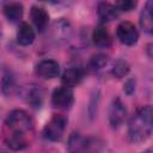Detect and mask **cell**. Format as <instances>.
Returning a JSON list of instances; mask_svg holds the SVG:
<instances>
[{
  "label": "cell",
  "instance_id": "1",
  "mask_svg": "<svg viewBox=\"0 0 153 153\" xmlns=\"http://www.w3.org/2000/svg\"><path fill=\"white\" fill-rule=\"evenodd\" d=\"M33 129L31 117L23 110H13L5 122V141L12 149H22L27 146V136Z\"/></svg>",
  "mask_w": 153,
  "mask_h": 153
},
{
  "label": "cell",
  "instance_id": "2",
  "mask_svg": "<svg viewBox=\"0 0 153 153\" xmlns=\"http://www.w3.org/2000/svg\"><path fill=\"white\" fill-rule=\"evenodd\" d=\"M153 110L151 105L140 108L129 120L128 136L133 142L145 141L152 133Z\"/></svg>",
  "mask_w": 153,
  "mask_h": 153
},
{
  "label": "cell",
  "instance_id": "3",
  "mask_svg": "<svg viewBox=\"0 0 153 153\" xmlns=\"http://www.w3.org/2000/svg\"><path fill=\"white\" fill-rule=\"evenodd\" d=\"M67 147L69 153H97L99 142L96 139L86 137L78 133H74L69 136Z\"/></svg>",
  "mask_w": 153,
  "mask_h": 153
},
{
  "label": "cell",
  "instance_id": "4",
  "mask_svg": "<svg viewBox=\"0 0 153 153\" xmlns=\"http://www.w3.org/2000/svg\"><path fill=\"white\" fill-rule=\"evenodd\" d=\"M67 127V118L63 115H54L44 127L43 134L50 141H59L62 139Z\"/></svg>",
  "mask_w": 153,
  "mask_h": 153
},
{
  "label": "cell",
  "instance_id": "5",
  "mask_svg": "<svg viewBox=\"0 0 153 153\" xmlns=\"http://www.w3.org/2000/svg\"><path fill=\"white\" fill-rule=\"evenodd\" d=\"M74 97H73V91L72 88L67 86H61L57 87L51 96V103L55 108L57 109H67L73 104Z\"/></svg>",
  "mask_w": 153,
  "mask_h": 153
},
{
  "label": "cell",
  "instance_id": "6",
  "mask_svg": "<svg viewBox=\"0 0 153 153\" xmlns=\"http://www.w3.org/2000/svg\"><path fill=\"white\" fill-rule=\"evenodd\" d=\"M117 37L118 39L127 45H133L137 42L139 32L135 27V25L130 22H122L117 26Z\"/></svg>",
  "mask_w": 153,
  "mask_h": 153
},
{
  "label": "cell",
  "instance_id": "7",
  "mask_svg": "<svg viewBox=\"0 0 153 153\" xmlns=\"http://www.w3.org/2000/svg\"><path fill=\"white\" fill-rule=\"evenodd\" d=\"M127 110L123 105V103L117 98L114 99L110 108H109V122L112 128H118L123 121L126 120Z\"/></svg>",
  "mask_w": 153,
  "mask_h": 153
},
{
  "label": "cell",
  "instance_id": "8",
  "mask_svg": "<svg viewBox=\"0 0 153 153\" xmlns=\"http://www.w3.org/2000/svg\"><path fill=\"white\" fill-rule=\"evenodd\" d=\"M36 73L43 79H53L59 75L60 66L54 60H43L36 66Z\"/></svg>",
  "mask_w": 153,
  "mask_h": 153
},
{
  "label": "cell",
  "instance_id": "9",
  "mask_svg": "<svg viewBox=\"0 0 153 153\" xmlns=\"http://www.w3.org/2000/svg\"><path fill=\"white\" fill-rule=\"evenodd\" d=\"M82 79H84V71L81 68H78V67L66 69L62 74V78H61L63 86H67L69 88L79 85L82 81Z\"/></svg>",
  "mask_w": 153,
  "mask_h": 153
},
{
  "label": "cell",
  "instance_id": "10",
  "mask_svg": "<svg viewBox=\"0 0 153 153\" xmlns=\"http://www.w3.org/2000/svg\"><path fill=\"white\" fill-rule=\"evenodd\" d=\"M31 19L38 31H43L49 22V14L43 7L33 6L31 8Z\"/></svg>",
  "mask_w": 153,
  "mask_h": 153
},
{
  "label": "cell",
  "instance_id": "11",
  "mask_svg": "<svg viewBox=\"0 0 153 153\" xmlns=\"http://www.w3.org/2000/svg\"><path fill=\"white\" fill-rule=\"evenodd\" d=\"M152 10H153V4H152V1H148V2H146V6L143 7V10L140 14V26L147 33H151L153 31Z\"/></svg>",
  "mask_w": 153,
  "mask_h": 153
},
{
  "label": "cell",
  "instance_id": "12",
  "mask_svg": "<svg viewBox=\"0 0 153 153\" xmlns=\"http://www.w3.org/2000/svg\"><path fill=\"white\" fill-rule=\"evenodd\" d=\"M35 39V31L27 23H22L17 32V41L22 45H30Z\"/></svg>",
  "mask_w": 153,
  "mask_h": 153
},
{
  "label": "cell",
  "instance_id": "13",
  "mask_svg": "<svg viewBox=\"0 0 153 153\" xmlns=\"http://www.w3.org/2000/svg\"><path fill=\"white\" fill-rule=\"evenodd\" d=\"M118 8L116 5L109 4V2H100L98 5V16L103 22H110L118 17Z\"/></svg>",
  "mask_w": 153,
  "mask_h": 153
},
{
  "label": "cell",
  "instance_id": "14",
  "mask_svg": "<svg viewBox=\"0 0 153 153\" xmlns=\"http://www.w3.org/2000/svg\"><path fill=\"white\" fill-rule=\"evenodd\" d=\"M4 13L10 22H19L23 17V6L19 2H8L4 7Z\"/></svg>",
  "mask_w": 153,
  "mask_h": 153
},
{
  "label": "cell",
  "instance_id": "15",
  "mask_svg": "<svg viewBox=\"0 0 153 153\" xmlns=\"http://www.w3.org/2000/svg\"><path fill=\"white\" fill-rule=\"evenodd\" d=\"M92 41L97 47L104 48V47H108L110 44L111 38H110V35H109L108 30L104 26L99 25L94 29V31L92 33Z\"/></svg>",
  "mask_w": 153,
  "mask_h": 153
},
{
  "label": "cell",
  "instance_id": "16",
  "mask_svg": "<svg viewBox=\"0 0 153 153\" xmlns=\"http://www.w3.org/2000/svg\"><path fill=\"white\" fill-rule=\"evenodd\" d=\"M112 74L116 76V78H122L124 75L128 74L129 72V65L124 61V60H117L111 69Z\"/></svg>",
  "mask_w": 153,
  "mask_h": 153
},
{
  "label": "cell",
  "instance_id": "17",
  "mask_svg": "<svg viewBox=\"0 0 153 153\" xmlns=\"http://www.w3.org/2000/svg\"><path fill=\"white\" fill-rule=\"evenodd\" d=\"M108 63V56L105 54H97L93 55L90 60V66L93 69H100L103 67H105V65Z\"/></svg>",
  "mask_w": 153,
  "mask_h": 153
},
{
  "label": "cell",
  "instance_id": "18",
  "mask_svg": "<svg viewBox=\"0 0 153 153\" xmlns=\"http://www.w3.org/2000/svg\"><path fill=\"white\" fill-rule=\"evenodd\" d=\"M136 6L135 1L131 0H124V1H118L116 4V7L118 8V11H130Z\"/></svg>",
  "mask_w": 153,
  "mask_h": 153
},
{
  "label": "cell",
  "instance_id": "19",
  "mask_svg": "<svg viewBox=\"0 0 153 153\" xmlns=\"http://www.w3.org/2000/svg\"><path fill=\"white\" fill-rule=\"evenodd\" d=\"M134 90H135V81H134L133 79H129V80L126 82V85H124V91H126L128 94H130V93H133Z\"/></svg>",
  "mask_w": 153,
  "mask_h": 153
},
{
  "label": "cell",
  "instance_id": "20",
  "mask_svg": "<svg viewBox=\"0 0 153 153\" xmlns=\"http://www.w3.org/2000/svg\"><path fill=\"white\" fill-rule=\"evenodd\" d=\"M143 153H151V149H147L146 152H143Z\"/></svg>",
  "mask_w": 153,
  "mask_h": 153
},
{
  "label": "cell",
  "instance_id": "21",
  "mask_svg": "<svg viewBox=\"0 0 153 153\" xmlns=\"http://www.w3.org/2000/svg\"><path fill=\"white\" fill-rule=\"evenodd\" d=\"M0 35H1V27H0Z\"/></svg>",
  "mask_w": 153,
  "mask_h": 153
}]
</instances>
